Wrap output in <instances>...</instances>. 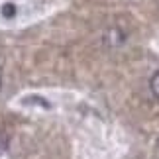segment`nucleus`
Returning a JSON list of instances; mask_svg holds the SVG:
<instances>
[{
  "label": "nucleus",
  "mask_w": 159,
  "mask_h": 159,
  "mask_svg": "<svg viewBox=\"0 0 159 159\" xmlns=\"http://www.w3.org/2000/svg\"><path fill=\"white\" fill-rule=\"evenodd\" d=\"M151 90H153V94L159 98V71L151 77Z\"/></svg>",
  "instance_id": "nucleus-1"
},
{
  "label": "nucleus",
  "mask_w": 159,
  "mask_h": 159,
  "mask_svg": "<svg viewBox=\"0 0 159 159\" xmlns=\"http://www.w3.org/2000/svg\"><path fill=\"white\" fill-rule=\"evenodd\" d=\"M4 148H6V138L2 136V134H0V151H2Z\"/></svg>",
  "instance_id": "nucleus-2"
},
{
  "label": "nucleus",
  "mask_w": 159,
  "mask_h": 159,
  "mask_svg": "<svg viewBox=\"0 0 159 159\" xmlns=\"http://www.w3.org/2000/svg\"><path fill=\"white\" fill-rule=\"evenodd\" d=\"M157 145H159V139H157Z\"/></svg>",
  "instance_id": "nucleus-3"
}]
</instances>
